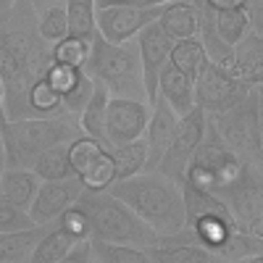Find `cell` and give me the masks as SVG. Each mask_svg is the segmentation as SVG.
<instances>
[{
	"label": "cell",
	"mask_w": 263,
	"mask_h": 263,
	"mask_svg": "<svg viewBox=\"0 0 263 263\" xmlns=\"http://www.w3.org/2000/svg\"><path fill=\"white\" fill-rule=\"evenodd\" d=\"M53 63V48L40 37L37 11L13 0V6L0 11V82L6 92V119L24 116L27 90L45 77Z\"/></svg>",
	"instance_id": "1"
},
{
	"label": "cell",
	"mask_w": 263,
	"mask_h": 263,
	"mask_svg": "<svg viewBox=\"0 0 263 263\" xmlns=\"http://www.w3.org/2000/svg\"><path fill=\"white\" fill-rule=\"evenodd\" d=\"M108 192L126 203L161 239L187 229L182 187L161 171H140L129 179H116Z\"/></svg>",
	"instance_id": "2"
},
{
	"label": "cell",
	"mask_w": 263,
	"mask_h": 263,
	"mask_svg": "<svg viewBox=\"0 0 263 263\" xmlns=\"http://www.w3.org/2000/svg\"><path fill=\"white\" fill-rule=\"evenodd\" d=\"M0 132H3L6 145V166L11 168H29L42 150L71 142L74 137L84 135L79 126V116H71L66 111L3 121Z\"/></svg>",
	"instance_id": "3"
},
{
	"label": "cell",
	"mask_w": 263,
	"mask_h": 263,
	"mask_svg": "<svg viewBox=\"0 0 263 263\" xmlns=\"http://www.w3.org/2000/svg\"><path fill=\"white\" fill-rule=\"evenodd\" d=\"M82 71L92 82H100L111 98L147 100L137 40L108 42L105 37L95 34L90 40V55H87Z\"/></svg>",
	"instance_id": "4"
},
{
	"label": "cell",
	"mask_w": 263,
	"mask_h": 263,
	"mask_svg": "<svg viewBox=\"0 0 263 263\" xmlns=\"http://www.w3.org/2000/svg\"><path fill=\"white\" fill-rule=\"evenodd\" d=\"M77 205L90 218V237L108 239V242H121L132 248L150 250L161 242V237L153 232L142 218L121 203L116 195L108 190H82L77 197Z\"/></svg>",
	"instance_id": "5"
},
{
	"label": "cell",
	"mask_w": 263,
	"mask_h": 263,
	"mask_svg": "<svg viewBox=\"0 0 263 263\" xmlns=\"http://www.w3.org/2000/svg\"><path fill=\"white\" fill-rule=\"evenodd\" d=\"M263 84L250 87V92L234 103L227 111L205 114L213 129L237 156L248 161L263 163V103H260Z\"/></svg>",
	"instance_id": "6"
},
{
	"label": "cell",
	"mask_w": 263,
	"mask_h": 263,
	"mask_svg": "<svg viewBox=\"0 0 263 263\" xmlns=\"http://www.w3.org/2000/svg\"><path fill=\"white\" fill-rule=\"evenodd\" d=\"M213 195L224 200L239 232L263 237V163L245 161L237 177L216 187Z\"/></svg>",
	"instance_id": "7"
},
{
	"label": "cell",
	"mask_w": 263,
	"mask_h": 263,
	"mask_svg": "<svg viewBox=\"0 0 263 263\" xmlns=\"http://www.w3.org/2000/svg\"><path fill=\"white\" fill-rule=\"evenodd\" d=\"M248 92H250V87L229 66L208 61V58L203 61L200 71L195 77V105L203 108L205 114L227 111V108L242 100Z\"/></svg>",
	"instance_id": "8"
},
{
	"label": "cell",
	"mask_w": 263,
	"mask_h": 263,
	"mask_svg": "<svg viewBox=\"0 0 263 263\" xmlns=\"http://www.w3.org/2000/svg\"><path fill=\"white\" fill-rule=\"evenodd\" d=\"M203 135H205V111L195 105L184 116H179L177 129H174V135H171V142L163 150L156 171L166 174V177H171L177 184H182L184 182V168L192 161V153L197 150Z\"/></svg>",
	"instance_id": "9"
},
{
	"label": "cell",
	"mask_w": 263,
	"mask_h": 263,
	"mask_svg": "<svg viewBox=\"0 0 263 263\" xmlns=\"http://www.w3.org/2000/svg\"><path fill=\"white\" fill-rule=\"evenodd\" d=\"M248 158H242V156H237V153L218 137V132L213 129V124L205 119V135H203V140H200V145H197V150L192 153V161L190 163H195V166H200L208 177H211V192L216 190V187H221V184H227L229 179H234L237 177V171L242 168V163H245Z\"/></svg>",
	"instance_id": "10"
},
{
	"label": "cell",
	"mask_w": 263,
	"mask_h": 263,
	"mask_svg": "<svg viewBox=\"0 0 263 263\" xmlns=\"http://www.w3.org/2000/svg\"><path fill=\"white\" fill-rule=\"evenodd\" d=\"M163 6H105V8H98V13H95L98 34L105 37L108 42L135 40L140 34V29H145L150 21H156L161 16Z\"/></svg>",
	"instance_id": "11"
},
{
	"label": "cell",
	"mask_w": 263,
	"mask_h": 263,
	"mask_svg": "<svg viewBox=\"0 0 263 263\" xmlns=\"http://www.w3.org/2000/svg\"><path fill=\"white\" fill-rule=\"evenodd\" d=\"M150 119L147 100H129V98H111L105 111V142L108 150L140 140L145 135V126Z\"/></svg>",
	"instance_id": "12"
},
{
	"label": "cell",
	"mask_w": 263,
	"mask_h": 263,
	"mask_svg": "<svg viewBox=\"0 0 263 263\" xmlns=\"http://www.w3.org/2000/svg\"><path fill=\"white\" fill-rule=\"evenodd\" d=\"M82 179L79 177H66V179H45L40 182L37 187V195L29 205V216L34 224H55V218L77 203V197L82 192Z\"/></svg>",
	"instance_id": "13"
},
{
	"label": "cell",
	"mask_w": 263,
	"mask_h": 263,
	"mask_svg": "<svg viewBox=\"0 0 263 263\" xmlns=\"http://www.w3.org/2000/svg\"><path fill=\"white\" fill-rule=\"evenodd\" d=\"M137 48H140V66H142V82H145V92H147V103L156 98V87H158V77L161 69L168 63V53H171V37L161 29L158 18L150 21L145 29H140Z\"/></svg>",
	"instance_id": "14"
},
{
	"label": "cell",
	"mask_w": 263,
	"mask_h": 263,
	"mask_svg": "<svg viewBox=\"0 0 263 263\" xmlns=\"http://www.w3.org/2000/svg\"><path fill=\"white\" fill-rule=\"evenodd\" d=\"M177 121L179 116L168 108V103L163 98H153L150 100V119H147V126H145V147H147V163H145V171H153L158 166L163 150L168 147L171 142V135L177 129Z\"/></svg>",
	"instance_id": "15"
},
{
	"label": "cell",
	"mask_w": 263,
	"mask_h": 263,
	"mask_svg": "<svg viewBox=\"0 0 263 263\" xmlns=\"http://www.w3.org/2000/svg\"><path fill=\"white\" fill-rule=\"evenodd\" d=\"M229 69L248 87L263 84V29L250 27L242 40L234 42Z\"/></svg>",
	"instance_id": "16"
},
{
	"label": "cell",
	"mask_w": 263,
	"mask_h": 263,
	"mask_svg": "<svg viewBox=\"0 0 263 263\" xmlns=\"http://www.w3.org/2000/svg\"><path fill=\"white\" fill-rule=\"evenodd\" d=\"M156 98H163L174 114L184 116L190 108H195V79H190L179 69H174L171 63H166L158 77Z\"/></svg>",
	"instance_id": "17"
},
{
	"label": "cell",
	"mask_w": 263,
	"mask_h": 263,
	"mask_svg": "<svg viewBox=\"0 0 263 263\" xmlns=\"http://www.w3.org/2000/svg\"><path fill=\"white\" fill-rule=\"evenodd\" d=\"M158 24L171 37V42L190 40L200 27V11H197L195 0H168L158 16Z\"/></svg>",
	"instance_id": "18"
},
{
	"label": "cell",
	"mask_w": 263,
	"mask_h": 263,
	"mask_svg": "<svg viewBox=\"0 0 263 263\" xmlns=\"http://www.w3.org/2000/svg\"><path fill=\"white\" fill-rule=\"evenodd\" d=\"M45 232H48L45 224H34V227L13 229V232H0V263H29L32 250L37 248L40 237Z\"/></svg>",
	"instance_id": "19"
},
{
	"label": "cell",
	"mask_w": 263,
	"mask_h": 263,
	"mask_svg": "<svg viewBox=\"0 0 263 263\" xmlns=\"http://www.w3.org/2000/svg\"><path fill=\"white\" fill-rule=\"evenodd\" d=\"M218 263H263V237L234 229L216 248Z\"/></svg>",
	"instance_id": "20"
},
{
	"label": "cell",
	"mask_w": 263,
	"mask_h": 263,
	"mask_svg": "<svg viewBox=\"0 0 263 263\" xmlns=\"http://www.w3.org/2000/svg\"><path fill=\"white\" fill-rule=\"evenodd\" d=\"M37 187H40V177L32 168H11V166H6L3 171H0V192H3L13 205L24 208V211H29L34 195H37Z\"/></svg>",
	"instance_id": "21"
},
{
	"label": "cell",
	"mask_w": 263,
	"mask_h": 263,
	"mask_svg": "<svg viewBox=\"0 0 263 263\" xmlns=\"http://www.w3.org/2000/svg\"><path fill=\"white\" fill-rule=\"evenodd\" d=\"M108 100H111V95H108V90L100 84V82H92V95L90 100H87V105L82 108L79 114V126L84 135L95 137L103 147H108L105 142V111H108Z\"/></svg>",
	"instance_id": "22"
},
{
	"label": "cell",
	"mask_w": 263,
	"mask_h": 263,
	"mask_svg": "<svg viewBox=\"0 0 263 263\" xmlns=\"http://www.w3.org/2000/svg\"><path fill=\"white\" fill-rule=\"evenodd\" d=\"M150 263H218L216 255L200 242H174L156 245L147 250Z\"/></svg>",
	"instance_id": "23"
},
{
	"label": "cell",
	"mask_w": 263,
	"mask_h": 263,
	"mask_svg": "<svg viewBox=\"0 0 263 263\" xmlns=\"http://www.w3.org/2000/svg\"><path fill=\"white\" fill-rule=\"evenodd\" d=\"M29 168L40 177V182H45V179H66V177H77L74 168H71V163H69V142L42 150L40 156L32 161Z\"/></svg>",
	"instance_id": "24"
},
{
	"label": "cell",
	"mask_w": 263,
	"mask_h": 263,
	"mask_svg": "<svg viewBox=\"0 0 263 263\" xmlns=\"http://www.w3.org/2000/svg\"><path fill=\"white\" fill-rule=\"evenodd\" d=\"M63 8H66V21H69V37H79L90 42L98 34L95 0H66Z\"/></svg>",
	"instance_id": "25"
},
{
	"label": "cell",
	"mask_w": 263,
	"mask_h": 263,
	"mask_svg": "<svg viewBox=\"0 0 263 263\" xmlns=\"http://www.w3.org/2000/svg\"><path fill=\"white\" fill-rule=\"evenodd\" d=\"M90 253H92V263H150L147 250L121 245V242H108V239H98V237H90Z\"/></svg>",
	"instance_id": "26"
},
{
	"label": "cell",
	"mask_w": 263,
	"mask_h": 263,
	"mask_svg": "<svg viewBox=\"0 0 263 263\" xmlns=\"http://www.w3.org/2000/svg\"><path fill=\"white\" fill-rule=\"evenodd\" d=\"M77 242V239L71 234H66L63 229H58L55 224L48 227V232L40 237L37 248L32 250V258L29 263H63L66 253H69V248Z\"/></svg>",
	"instance_id": "27"
},
{
	"label": "cell",
	"mask_w": 263,
	"mask_h": 263,
	"mask_svg": "<svg viewBox=\"0 0 263 263\" xmlns=\"http://www.w3.org/2000/svg\"><path fill=\"white\" fill-rule=\"evenodd\" d=\"M111 156H114V163H116V179L135 177V174L145 171V163H147L145 140L140 137V140L116 145V147H111Z\"/></svg>",
	"instance_id": "28"
},
{
	"label": "cell",
	"mask_w": 263,
	"mask_h": 263,
	"mask_svg": "<svg viewBox=\"0 0 263 263\" xmlns=\"http://www.w3.org/2000/svg\"><path fill=\"white\" fill-rule=\"evenodd\" d=\"M61 108V95L48 84V79L42 77L37 79L29 90H27V100H24V116H48V114H58Z\"/></svg>",
	"instance_id": "29"
},
{
	"label": "cell",
	"mask_w": 263,
	"mask_h": 263,
	"mask_svg": "<svg viewBox=\"0 0 263 263\" xmlns=\"http://www.w3.org/2000/svg\"><path fill=\"white\" fill-rule=\"evenodd\" d=\"M205 61V50L203 45L197 42V37H190V40H177L171 45V53H168V63L174 69H179L182 74H187L190 79L197 77L200 66Z\"/></svg>",
	"instance_id": "30"
},
{
	"label": "cell",
	"mask_w": 263,
	"mask_h": 263,
	"mask_svg": "<svg viewBox=\"0 0 263 263\" xmlns=\"http://www.w3.org/2000/svg\"><path fill=\"white\" fill-rule=\"evenodd\" d=\"M213 27L227 45L234 48V42L245 37L250 29V16L248 8H229V11H213Z\"/></svg>",
	"instance_id": "31"
},
{
	"label": "cell",
	"mask_w": 263,
	"mask_h": 263,
	"mask_svg": "<svg viewBox=\"0 0 263 263\" xmlns=\"http://www.w3.org/2000/svg\"><path fill=\"white\" fill-rule=\"evenodd\" d=\"M79 179H82L84 190H95L98 192V190H108V187H111L116 182V163H114L111 150H103L100 156L79 174Z\"/></svg>",
	"instance_id": "32"
},
{
	"label": "cell",
	"mask_w": 263,
	"mask_h": 263,
	"mask_svg": "<svg viewBox=\"0 0 263 263\" xmlns=\"http://www.w3.org/2000/svg\"><path fill=\"white\" fill-rule=\"evenodd\" d=\"M37 29H40V37L45 40L50 48L55 45V42H61L63 37H69V21H66L63 3L40 11L37 13Z\"/></svg>",
	"instance_id": "33"
},
{
	"label": "cell",
	"mask_w": 263,
	"mask_h": 263,
	"mask_svg": "<svg viewBox=\"0 0 263 263\" xmlns=\"http://www.w3.org/2000/svg\"><path fill=\"white\" fill-rule=\"evenodd\" d=\"M103 150H108V147H103V145H100L95 137H90V135H79V137H74V140L69 142V163H71V168H74L77 177L100 156Z\"/></svg>",
	"instance_id": "34"
},
{
	"label": "cell",
	"mask_w": 263,
	"mask_h": 263,
	"mask_svg": "<svg viewBox=\"0 0 263 263\" xmlns=\"http://www.w3.org/2000/svg\"><path fill=\"white\" fill-rule=\"evenodd\" d=\"M87 55H90V42L79 40V37H63L61 42L53 45V61L74 66V69H82Z\"/></svg>",
	"instance_id": "35"
},
{
	"label": "cell",
	"mask_w": 263,
	"mask_h": 263,
	"mask_svg": "<svg viewBox=\"0 0 263 263\" xmlns=\"http://www.w3.org/2000/svg\"><path fill=\"white\" fill-rule=\"evenodd\" d=\"M90 95H92V79L82 71L79 79L61 95V108L66 114H71V116H79L82 108L87 105V100H90Z\"/></svg>",
	"instance_id": "36"
},
{
	"label": "cell",
	"mask_w": 263,
	"mask_h": 263,
	"mask_svg": "<svg viewBox=\"0 0 263 263\" xmlns=\"http://www.w3.org/2000/svg\"><path fill=\"white\" fill-rule=\"evenodd\" d=\"M55 227L63 229L66 234H71L74 239H87L90 237V218L84 216V211L74 203L71 208H66L58 218H55Z\"/></svg>",
	"instance_id": "37"
},
{
	"label": "cell",
	"mask_w": 263,
	"mask_h": 263,
	"mask_svg": "<svg viewBox=\"0 0 263 263\" xmlns=\"http://www.w3.org/2000/svg\"><path fill=\"white\" fill-rule=\"evenodd\" d=\"M27 227H34L32 216L24 208L13 205L8 197L0 192V232H13V229H27Z\"/></svg>",
	"instance_id": "38"
},
{
	"label": "cell",
	"mask_w": 263,
	"mask_h": 263,
	"mask_svg": "<svg viewBox=\"0 0 263 263\" xmlns=\"http://www.w3.org/2000/svg\"><path fill=\"white\" fill-rule=\"evenodd\" d=\"M79 74H82V69H74V66H66V63H55L53 61L48 66V71H45V79H48V84L53 87L58 95H63L79 79Z\"/></svg>",
	"instance_id": "39"
},
{
	"label": "cell",
	"mask_w": 263,
	"mask_h": 263,
	"mask_svg": "<svg viewBox=\"0 0 263 263\" xmlns=\"http://www.w3.org/2000/svg\"><path fill=\"white\" fill-rule=\"evenodd\" d=\"M63 263H92V253H90V237L87 239H77V242L69 248Z\"/></svg>",
	"instance_id": "40"
},
{
	"label": "cell",
	"mask_w": 263,
	"mask_h": 263,
	"mask_svg": "<svg viewBox=\"0 0 263 263\" xmlns=\"http://www.w3.org/2000/svg\"><path fill=\"white\" fill-rule=\"evenodd\" d=\"M168 0H95L98 8H105V6H163Z\"/></svg>",
	"instance_id": "41"
},
{
	"label": "cell",
	"mask_w": 263,
	"mask_h": 263,
	"mask_svg": "<svg viewBox=\"0 0 263 263\" xmlns=\"http://www.w3.org/2000/svg\"><path fill=\"white\" fill-rule=\"evenodd\" d=\"M211 11H229V8H245L250 0H203Z\"/></svg>",
	"instance_id": "42"
},
{
	"label": "cell",
	"mask_w": 263,
	"mask_h": 263,
	"mask_svg": "<svg viewBox=\"0 0 263 263\" xmlns=\"http://www.w3.org/2000/svg\"><path fill=\"white\" fill-rule=\"evenodd\" d=\"M24 3H29L37 13L40 11H45V8H50V6H58V3H66V0H24Z\"/></svg>",
	"instance_id": "43"
},
{
	"label": "cell",
	"mask_w": 263,
	"mask_h": 263,
	"mask_svg": "<svg viewBox=\"0 0 263 263\" xmlns=\"http://www.w3.org/2000/svg\"><path fill=\"white\" fill-rule=\"evenodd\" d=\"M8 121L6 119V92H3V82H0V124Z\"/></svg>",
	"instance_id": "44"
},
{
	"label": "cell",
	"mask_w": 263,
	"mask_h": 263,
	"mask_svg": "<svg viewBox=\"0 0 263 263\" xmlns=\"http://www.w3.org/2000/svg\"><path fill=\"white\" fill-rule=\"evenodd\" d=\"M0 168H6V145H3V132H0Z\"/></svg>",
	"instance_id": "45"
},
{
	"label": "cell",
	"mask_w": 263,
	"mask_h": 263,
	"mask_svg": "<svg viewBox=\"0 0 263 263\" xmlns=\"http://www.w3.org/2000/svg\"><path fill=\"white\" fill-rule=\"evenodd\" d=\"M13 6V0H0V11H6V8H11Z\"/></svg>",
	"instance_id": "46"
},
{
	"label": "cell",
	"mask_w": 263,
	"mask_h": 263,
	"mask_svg": "<svg viewBox=\"0 0 263 263\" xmlns=\"http://www.w3.org/2000/svg\"><path fill=\"white\" fill-rule=\"evenodd\" d=\"M0 171H3V168H0Z\"/></svg>",
	"instance_id": "47"
}]
</instances>
